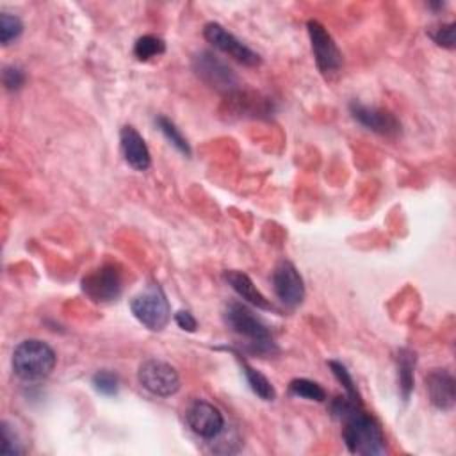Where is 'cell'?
I'll return each mask as SVG.
<instances>
[{
	"instance_id": "5",
	"label": "cell",
	"mask_w": 456,
	"mask_h": 456,
	"mask_svg": "<svg viewBox=\"0 0 456 456\" xmlns=\"http://www.w3.org/2000/svg\"><path fill=\"white\" fill-rule=\"evenodd\" d=\"M192 69L201 82H205L217 93L232 96L239 91V77L224 61H221L212 52H198L192 57Z\"/></svg>"
},
{
	"instance_id": "24",
	"label": "cell",
	"mask_w": 456,
	"mask_h": 456,
	"mask_svg": "<svg viewBox=\"0 0 456 456\" xmlns=\"http://www.w3.org/2000/svg\"><path fill=\"white\" fill-rule=\"evenodd\" d=\"M93 387L102 395H116L119 390V379L110 370H98L93 374Z\"/></svg>"
},
{
	"instance_id": "3",
	"label": "cell",
	"mask_w": 456,
	"mask_h": 456,
	"mask_svg": "<svg viewBox=\"0 0 456 456\" xmlns=\"http://www.w3.org/2000/svg\"><path fill=\"white\" fill-rule=\"evenodd\" d=\"M57 356L55 351L39 338H27L12 351V370L25 381H37L52 374Z\"/></svg>"
},
{
	"instance_id": "8",
	"label": "cell",
	"mask_w": 456,
	"mask_h": 456,
	"mask_svg": "<svg viewBox=\"0 0 456 456\" xmlns=\"http://www.w3.org/2000/svg\"><path fill=\"white\" fill-rule=\"evenodd\" d=\"M306 30H308L314 59L319 71L326 77L337 73L342 68V53L337 43L333 41L331 34L317 20H308Z\"/></svg>"
},
{
	"instance_id": "2",
	"label": "cell",
	"mask_w": 456,
	"mask_h": 456,
	"mask_svg": "<svg viewBox=\"0 0 456 456\" xmlns=\"http://www.w3.org/2000/svg\"><path fill=\"white\" fill-rule=\"evenodd\" d=\"M342 438L349 452L362 456H378L387 451L385 435L378 420L365 413L362 406L349 411L344 419Z\"/></svg>"
},
{
	"instance_id": "20",
	"label": "cell",
	"mask_w": 456,
	"mask_h": 456,
	"mask_svg": "<svg viewBox=\"0 0 456 456\" xmlns=\"http://www.w3.org/2000/svg\"><path fill=\"white\" fill-rule=\"evenodd\" d=\"M289 392L296 397H303V399L317 401V403L326 399V390L317 381H312V379H306V378L292 379L289 383Z\"/></svg>"
},
{
	"instance_id": "13",
	"label": "cell",
	"mask_w": 456,
	"mask_h": 456,
	"mask_svg": "<svg viewBox=\"0 0 456 456\" xmlns=\"http://www.w3.org/2000/svg\"><path fill=\"white\" fill-rule=\"evenodd\" d=\"M426 390L429 403L442 411H447L454 406L456 392H454V378L445 369H433L426 376Z\"/></svg>"
},
{
	"instance_id": "15",
	"label": "cell",
	"mask_w": 456,
	"mask_h": 456,
	"mask_svg": "<svg viewBox=\"0 0 456 456\" xmlns=\"http://www.w3.org/2000/svg\"><path fill=\"white\" fill-rule=\"evenodd\" d=\"M223 278L244 301L251 303L256 308H264V310H271L273 308V305L256 289V285L251 281V278L248 274H244L240 271H235V269H230V271H224Z\"/></svg>"
},
{
	"instance_id": "16",
	"label": "cell",
	"mask_w": 456,
	"mask_h": 456,
	"mask_svg": "<svg viewBox=\"0 0 456 456\" xmlns=\"http://www.w3.org/2000/svg\"><path fill=\"white\" fill-rule=\"evenodd\" d=\"M415 365H417V354L411 349L403 347L397 351V381H399V392L403 401H408L413 390Z\"/></svg>"
},
{
	"instance_id": "7",
	"label": "cell",
	"mask_w": 456,
	"mask_h": 456,
	"mask_svg": "<svg viewBox=\"0 0 456 456\" xmlns=\"http://www.w3.org/2000/svg\"><path fill=\"white\" fill-rule=\"evenodd\" d=\"M137 379L142 388L160 397H169L176 394L180 388V376L176 369L155 358H150L139 365Z\"/></svg>"
},
{
	"instance_id": "6",
	"label": "cell",
	"mask_w": 456,
	"mask_h": 456,
	"mask_svg": "<svg viewBox=\"0 0 456 456\" xmlns=\"http://www.w3.org/2000/svg\"><path fill=\"white\" fill-rule=\"evenodd\" d=\"M84 294L94 303L116 301L123 292V271L118 264H103L82 278Z\"/></svg>"
},
{
	"instance_id": "19",
	"label": "cell",
	"mask_w": 456,
	"mask_h": 456,
	"mask_svg": "<svg viewBox=\"0 0 456 456\" xmlns=\"http://www.w3.org/2000/svg\"><path fill=\"white\" fill-rule=\"evenodd\" d=\"M164 52H166L164 39L159 37V36H153V34L141 36L134 45V55L139 61H150L157 55H162Z\"/></svg>"
},
{
	"instance_id": "22",
	"label": "cell",
	"mask_w": 456,
	"mask_h": 456,
	"mask_svg": "<svg viewBox=\"0 0 456 456\" xmlns=\"http://www.w3.org/2000/svg\"><path fill=\"white\" fill-rule=\"evenodd\" d=\"M2 445H0V452L2 454H9V456H14V454H23L25 452V447H23V442L20 440L16 429L7 422V420H2Z\"/></svg>"
},
{
	"instance_id": "11",
	"label": "cell",
	"mask_w": 456,
	"mask_h": 456,
	"mask_svg": "<svg viewBox=\"0 0 456 456\" xmlns=\"http://www.w3.org/2000/svg\"><path fill=\"white\" fill-rule=\"evenodd\" d=\"M189 428L201 438H217L224 429V417L217 406L207 401H194L185 411Z\"/></svg>"
},
{
	"instance_id": "27",
	"label": "cell",
	"mask_w": 456,
	"mask_h": 456,
	"mask_svg": "<svg viewBox=\"0 0 456 456\" xmlns=\"http://www.w3.org/2000/svg\"><path fill=\"white\" fill-rule=\"evenodd\" d=\"M175 321L185 331H196V328H198V322H196L194 315L189 310H178L175 314Z\"/></svg>"
},
{
	"instance_id": "9",
	"label": "cell",
	"mask_w": 456,
	"mask_h": 456,
	"mask_svg": "<svg viewBox=\"0 0 456 456\" xmlns=\"http://www.w3.org/2000/svg\"><path fill=\"white\" fill-rule=\"evenodd\" d=\"M203 36L214 48L230 55L232 59L239 61L240 64L256 66L262 61L256 52H253L248 45H244L240 39H237L232 32H228L223 25H219L216 21H210L203 27Z\"/></svg>"
},
{
	"instance_id": "23",
	"label": "cell",
	"mask_w": 456,
	"mask_h": 456,
	"mask_svg": "<svg viewBox=\"0 0 456 456\" xmlns=\"http://www.w3.org/2000/svg\"><path fill=\"white\" fill-rule=\"evenodd\" d=\"M23 32V23L18 16H12L9 12L0 14V41L2 45H9L14 39L20 37Z\"/></svg>"
},
{
	"instance_id": "17",
	"label": "cell",
	"mask_w": 456,
	"mask_h": 456,
	"mask_svg": "<svg viewBox=\"0 0 456 456\" xmlns=\"http://www.w3.org/2000/svg\"><path fill=\"white\" fill-rule=\"evenodd\" d=\"M235 354H237V360L240 362V367H242V372H244V376H246V381H248L249 388H251L260 399H264V401H274V399H276V390H274L273 383H271L260 370H256V369L251 367L246 360H242L239 353H235Z\"/></svg>"
},
{
	"instance_id": "21",
	"label": "cell",
	"mask_w": 456,
	"mask_h": 456,
	"mask_svg": "<svg viewBox=\"0 0 456 456\" xmlns=\"http://www.w3.org/2000/svg\"><path fill=\"white\" fill-rule=\"evenodd\" d=\"M328 365H330L333 376L337 378V381L342 385L346 395H347L351 401L362 404V395H360V392H358V388H356V385H354L353 376H351L349 370L346 369V365L340 363V362H337V360H330Z\"/></svg>"
},
{
	"instance_id": "25",
	"label": "cell",
	"mask_w": 456,
	"mask_h": 456,
	"mask_svg": "<svg viewBox=\"0 0 456 456\" xmlns=\"http://www.w3.org/2000/svg\"><path fill=\"white\" fill-rule=\"evenodd\" d=\"M454 23L449 21V23H440L436 27H431L428 30L429 37L438 45V46H444V48H449L452 50L454 48Z\"/></svg>"
},
{
	"instance_id": "18",
	"label": "cell",
	"mask_w": 456,
	"mask_h": 456,
	"mask_svg": "<svg viewBox=\"0 0 456 456\" xmlns=\"http://www.w3.org/2000/svg\"><path fill=\"white\" fill-rule=\"evenodd\" d=\"M155 125H157V128L162 132V135H164L180 153H183L185 157L191 155V146H189L187 139L183 137V134L180 132V128H178L169 118L159 114V116L155 118Z\"/></svg>"
},
{
	"instance_id": "12",
	"label": "cell",
	"mask_w": 456,
	"mask_h": 456,
	"mask_svg": "<svg viewBox=\"0 0 456 456\" xmlns=\"http://www.w3.org/2000/svg\"><path fill=\"white\" fill-rule=\"evenodd\" d=\"M349 112L351 116L363 125L365 128L379 134V135H387V137H395L401 134V123L397 121V118L379 107L374 105H365L358 100H353L349 103Z\"/></svg>"
},
{
	"instance_id": "4",
	"label": "cell",
	"mask_w": 456,
	"mask_h": 456,
	"mask_svg": "<svg viewBox=\"0 0 456 456\" xmlns=\"http://www.w3.org/2000/svg\"><path fill=\"white\" fill-rule=\"evenodd\" d=\"M130 310L134 317L148 330L160 331L167 326L171 310L164 290L159 285H150L132 297Z\"/></svg>"
},
{
	"instance_id": "10",
	"label": "cell",
	"mask_w": 456,
	"mask_h": 456,
	"mask_svg": "<svg viewBox=\"0 0 456 456\" xmlns=\"http://www.w3.org/2000/svg\"><path fill=\"white\" fill-rule=\"evenodd\" d=\"M273 289L285 306H297L305 297V283L292 262L281 260L273 271Z\"/></svg>"
},
{
	"instance_id": "1",
	"label": "cell",
	"mask_w": 456,
	"mask_h": 456,
	"mask_svg": "<svg viewBox=\"0 0 456 456\" xmlns=\"http://www.w3.org/2000/svg\"><path fill=\"white\" fill-rule=\"evenodd\" d=\"M223 317L226 326L235 335L246 338L248 349L251 353L267 356L276 351L269 326L256 314H253L244 303L240 301L226 303Z\"/></svg>"
},
{
	"instance_id": "26",
	"label": "cell",
	"mask_w": 456,
	"mask_h": 456,
	"mask_svg": "<svg viewBox=\"0 0 456 456\" xmlns=\"http://www.w3.org/2000/svg\"><path fill=\"white\" fill-rule=\"evenodd\" d=\"M2 80L7 91H18L25 84V73L18 66H5L2 73Z\"/></svg>"
},
{
	"instance_id": "14",
	"label": "cell",
	"mask_w": 456,
	"mask_h": 456,
	"mask_svg": "<svg viewBox=\"0 0 456 456\" xmlns=\"http://www.w3.org/2000/svg\"><path fill=\"white\" fill-rule=\"evenodd\" d=\"M119 142H121V151L130 167L135 171H146L151 164V155L150 150L142 139V135L130 125L123 126L119 132Z\"/></svg>"
}]
</instances>
